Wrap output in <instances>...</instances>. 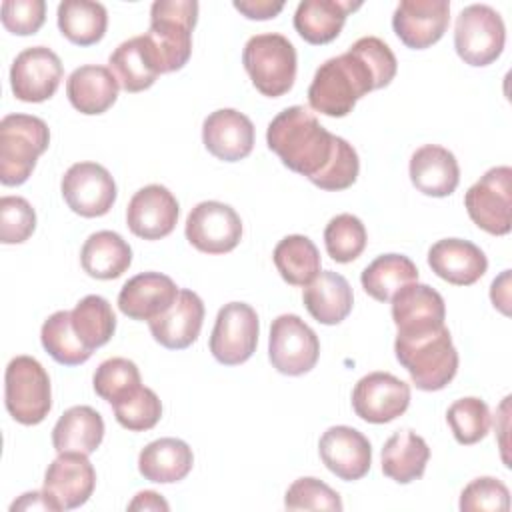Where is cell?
<instances>
[{
  "mask_svg": "<svg viewBox=\"0 0 512 512\" xmlns=\"http://www.w3.org/2000/svg\"><path fill=\"white\" fill-rule=\"evenodd\" d=\"M392 320L396 336H414L444 326L446 306L440 292L428 284L410 282L392 296Z\"/></svg>",
  "mask_w": 512,
  "mask_h": 512,
  "instance_id": "d6986e66",
  "label": "cell"
},
{
  "mask_svg": "<svg viewBox=\"0 0 512 512\" xmlns=\"http://www.w3.org/2000/svg\"><path fill=\"white\" fill-rule=\"evenodd\" d=\"M118 80L108 66L86 64L76 68L66 80L70 104L86 116L104 114L118 98Z\"/></svg>",
  "mask_w": 512,
  "mask_h": 512,
  "instance_id": "484cf974",
  "label": "cell"
},
{
  "mask_svg": "<svg viewBox=\"0 0 512 512\" xmlns=\"http://www.w3.org/2000/svg\"><path fill=\"white\" fill-rule=\"evenodd\" d=\"M428 458L430 448L422 436L412 430H398L382 448V472L398 484H410L422 478Z\"/></svg>",
  "mask_w": 512,
  "mask_h": 512,
  "instance_id": "d6a6232c",
  "label": "cell"
},
{
  "mask_svg": "<svg viewBox=\"0 0 512 512\" xmlns=\"http://www.w3.org/2000/svg\"><path fill=\"white\" fill-rule=\"evenodd\" d=\"M118 424L130 432H144L158 424L162 416V402L152 388L138 386L126 398L112 404Z\"/></svg>",
  "mask_w": 512,
  "mask_h": 512,
  "instance_id": "b9f144b4",
  "label": "cell"
},
{
  "mask_svg": "<svg viewBox=\"0 0 512 512\" xmlns=\"http://www.w3.org/2000/svg\"><path fill=\"white\" fill-rule=\"evenodd\" d=\"M96 486V470L86 454L60 452L44 474V494L54 512L74 510L88 502Z\"/></svg>",
  "mask_w": 512,
  "mask_h": 512,
  "instance_id": "5bb4252c",
  "label": "cell"
},
{
  "mask_svg": "<svg viewBox=\"0 0 512 512\" xmlns=\"http://www.w3.org/2000/svg\"><path fill=\"white\" fill-rule=\"evenodd\" d=\"M410 180L426 196H450L460 182L456 156L438 144H424L410 156Z\"/></svg>",
  "mask_w": 512,
  "mask_h": 512,
  "instance_id": "d4e9b609",
  "label": "cell"
},
{
  "mask_svg": "<svg viewBox=\"0 0 512 512\" xmlns=\"http://www.w3.org/2000/svg\"><path fill=\"white\" fill-rule=\"evenodd\" d=\"M202 142L218 160H244L254 148V124L234 108L214 110L202 124Z\"/></svg>",
  "mask_w": 512,
  "mask_h": 512,
  "instance_id": "44dd1931",
  "label": "cell"
},
{
  "mask_svg": "<svg viewBox=\"0 0 512 512\" xmlns=\"http://www.w3.org/2000/svg\"><path fill=\"white\" fill-rule=\"evenodd\" d=\"M318 356V336L300 316L280 314L276 320H272L268 358L280 374L302 376L316 366Z\"/></svg>",
  "mask_w": 512,
  "mask_h": 512,
  "instance_id": "9c48e42d",
  "label": "cell"
},
{
  "mask_svg": "<svg viewBox=\"0 0 512 512\" xmlns=\"http://www.w3.org/2000/svg\"><path fill=\"white\" fill-rule=\"evenodd\" d=\"M4 404L8 414L24 424H40L52 408L50 378L44 366L32 356H16L4 374Z\"/></svg>",
  "mask_w": 512,
  "mask_h": 512,
  "instance_id": "52a82bcc",
  "label": "cell"
},
{
  "mask_svg": "<svg viewBox=\"0 0 512 512\" xmlns=\"http://www.w3.org/2000/svg\"><path fill=\"white\" fill-rule=\"evenodd\" d=\"M360 6L342 0H304L294 12V28L308 44H328L342 32L346 16Z\"/></svg>",
  "mask_w": 512,
  "mask_h": 512,
  "instance_id": "83f0119b",
  "label": "cell"
},
{
  "mask_svg": "<svg viewBox=\"0 0 512 512\" xmlns=\"http://www.w3.org/2000/svg\"><path fill=\"white\" fill-rule=\"evenodd\" d=\"M104 420L92 406L68 408L52 428V446L60 452L92 454L102 444Z\"/></svg>",
  "mask_w": 512,
  "mask_h": 512,
  "instance_id": "4dcf8cb0",
  "label": "cell"
},
{
  "mask_svg": "<svg viewBox=\"0 0 512 512\" xmlns=\"http://www.w3.org/2000/svg\"><path fill=\"white\" fill-rule=\"evenodd\" d=\"M396 70V56L384 40L358 38L344 54L320 64L308 88L310 108L330 118H342L362 96L386 88Z\"/></svg>",
  "mask_w": 512,
  "mask_h": 512,
  "instance_id": "6da1fadb",
  "label": "cell"
},
{
  "mask_svg": "<svg viewBox=\"0 0 512 512\" xmlns=\"http://www.w3.org/2000/svg\"><path fill=\"white\" fill-rule=\"evenodd\" d=\"M394 352L412 384L424 392L442 390L458 372V352L446 326L424 334L396 336Z\"/></svg>",
  "mask_w": 512,
  "mask_h": 512,
  "instance_id": "3957f363",
  "label": "cell"
},
{
  "mask_svg": "<svg viewBox=\"0 0 512 512\" xmlns=\"http://www.w3.org/2000/svg\"><path fill=\"white\" fill-rule=\"evenodd\" d=\"M510 166L490 168L464 196V206L470 220L488 234L506 236L512 228L510 206Z\"/></svg>",
  "mask_w": 512,
  "mask_h": 512,
  "instance_id": "8fae6325",
  "label": "cell"
},
{
  "mask_svg": "<svg viewBox=\"0 0 512 512\" xmlns=\"http://www.w3.org/2000/svg\"><path fill=\"white\" fill-rule=\"evenodd\" d=\"M446 422L458 444L470 446L480 442L490 430V408L484 400L476 396L460 398L450 404L446 412Z\"/></svg>",
  "mask_w": 512,
  "mask_h": 512,
  "instance_id": "ab89813d",
  "label": "cell"
},
{
  "mask_svg": "<svg viewBox=\"0 0 512 512\" xmlns=\"http://www.w3.org/2000/svg\"><path fill=\"white\" fill-rule=\"evenodd\" d=\"M418 280L416 264L404 254H382L372 260L360 276L362 288L378 302H390L406 284Z\"/></svg>",
  "mask_w": 512,
  "mask_h": 512,
  "instance_id": "e575fe53",
  "label": "cell"
},
{
  "mask_svg": "<svg viewBox=\"0 0 512 512\" xmlns=\"http://www.w3.org/2000/svg\"><path fill=\"white\" fill-rule=\"evenodd\" d=\"M318 452L324 466L346 482L364 478L372 464L368 438L352 426L328 428L318 442Z\"/></svg>",
  "mask_w": 512,
  "mask_h": 512,
  "instance_id": "ffe728a7",
  "label": "cell"
},
{
  "mask_svg": "<svg viewBox=\"0 0 512 512\" xmlns=\"http://www.w3.org/2000/svg\"><path fill=\"white\" fill-rule=\"evenodd\" d=\"M108 64L120 88L132 94L148 90L160 74L156 58L144 34L118 44V48L110 54Z\"/></svg>",
  "mask_w": 512,
  "mask_h": 512,
  "instance_id": "f1b7e54d",
  "label": "cell"
},
{
  "mask_svg": "<svg viewBox=\"0 0 512 512\" xmlns=\"http://www.w3.org/2000/svg\"><path fill=\"white\" fill-rule=\"evenodd\" d=\"M64 76L58 54L46 46L22 50L10 68L12 94L22 102H44L52 98Z\"/></svg>",
  "mask_w": 512,
  "mask_h": 512,
  "instance_id": "2e32d148",
  "label": "cell"
},
{
  "mask_svg": "<svg viewBox=\"0 0 512 512\" xmlns=\"http://www.w3.org/2000/svg\"><path fill=\"white\" fill-rule=\"evenodd\" d=\"M410 386L390 372H370L352 390V408L370 424H386L406 412Z\"/></svg>",
  "mask_w": 512,
  "mask_h": 512,
  "instance_id": "9a60e30c",
  "label": "cell"
},
{
  "mask_svg": "<svg viewBox=\"0 0 512 512\" xmlns=\"http://www.w3.org/2000/svg\"><path fill=\"white\" fill-rule=\"evenodd\" d=\"M194 464L192 448L180 438H158L146 444L138 456L140 474L156 484L184 480Z\"/></svg>",
  "mask_w": 512,
  "mask_h": 512,
  "instance_id": "f546056e",
  "label": "cell"
},
{
  "mask_svg": "<svg viewBox=\"0 0 512 512\" xmlns=\"http://www.w3.org/2000/svg\"><path fill=\"white\" fill-rule=\"evenodd\" d=\"M180 206L174 194L160 184L140 188L128 202L126 224L142 240L166 238L178 222Z\"/></svg>",
  "mask_w": 512,
  "mask_h": 512,
  "instance_id": "ac0fdd59",
  "label": "cell"
},
{
  "mask_svg": "<svg viewBox=\"0 0 512 512\" xmlns=\"http://www.w3.org/2000/svg\"><path fill=\"white\" fill-rule=\"evenodd\" d=\"M462 512H508L510 492L506 484L492 476L474 478L460 494Z\"/></svg>",
  "mask_w": 512,
  "mask_h": 512,
  "instance_id": "ee69618b",
  "label": "cell"
},
{
  "mask_svg": "<svg viewBox=\"0 0 512 512\" xmlns=\"http://www.w3.org/2000/svg\"><path fill=\"white\" fill-rule=\"evenodd\" d=\"M358 172H360V160L354 146L338 136L332 160L328 162L324 172L312 180V184L330 192L346 190L356 182Z\"/></svg>",
  "mask_w": 512,
  "mask_h": 512,
  "instance_id": "bcb514c9",
  "label": "cell"
},
{
  "mask_svg": "<svg viewBox=\"0 0 512 512\" xmlns=\"http://www.w3.org/2000/svg\"><path fill=\"white\" fill-rule=\"evenodd\" d=\"M84 272L98 280L120 278L132 264L130 244L112 230H100L86 238L80 250Z\"/></svg>",
  "mask_w": 512,
  "mask_h": 512,
  "instance_id": "1f68e13d",
  "label": "cell"
},
{
  "mask_svg": "<svg viewBox=\"0 0 512 512\" xmlns=\"http://www.w3.org/2000/svg\"><path fill=\"white\" fill-rule=\"evenodd\" d=\"M40 342L44 350L62 366H80L92 356V352L76 336L68 310H58L44 320Z\"/></svg>",
  "mask_w": 512,
  "mask_h": 512,
  "instance_id": "74e56055",
  "label": "cell"
},
{
  "mask_svg": "<svg viewBox=\"0 0 512 512\" xmlns=\"http://www.w3.org/2000/svg\"><path fill=\"white\" fill-rule=\"evenodd\" d=\"M368 236L362 220L354 214H338L324 228L326 252L332 260L348 264L356 260L366 248Z\"/></svg>",
  "mask_w": 512,
  "mask_h": 512,
  "instance_id": "f35d334b",
  "label": "cell"
},
{
  "mask_svg": "<svg viewBox=\"0 0 512 512\" xmlns=\"http://www.w3.org/2000/svg\"><path fill=\"white\" fill-rule=\"evenodd\" d=\"M168 502L158 494V492H152V490H144V492H138L134 496V500L128 504V510H168Z\"/></svg>",
  "mask_w": 512,
  "mask_h": 512,
  "instance_id": "f907efd6",
  "label": "cell"
},
{
  "mask_svg": "<svg viewBox=\"0 0 512 512\" xmlns=\"http://www.w3.org/2000/svg\"><path fill=\"white\" fill-rule=\"evenodd\" d=\"M428 266L448 284L470 286L486 274L488 260L474 242L462 238H444L430 246Z\"/></svg>",
  "mask_w": 512,
  "mask_h": 512,
  "instance_id": "603a6c76",
  "label": "cell"
},
{
  "mask_svg": "<svg viewBox=\"0 0 512 512\" xmlns=\"http://www.w3.org/2000/svg\"><path fill=\"white\" fill-rule=\"evenodd\" d=\"M234 8L248 20H270L282 12L284 4L272 0H236Z\"/></svg>",
  "mask_w": 512,
  "mask_h": 512,
  "instance_id": "c3c4849f",
  "label": "cell"
},
{
  "mask_svg": "<svg viewBox=\"0 0 512 512\" xmlns=\"http://www.w3.org/2000/svg\"><path fill=\"white\" fill-rule=\"evenodd\" d=\"M174 280L160 272H142L132 276L118 294V308L132 320H146L164 314L178 298Z\"/></svg>",
  "mask_w": 512,
  "mask_h": 512,
  "instance_id": "7402d4cb",
  "label": "cell"
},
{
  "mask_svg": "<svg viewBox=\"0 0 512 512\" xmlns=\"http://www.w3.org/2000/svg\"><path fill=\"white\" fill-rule=\"evenodd\" d=\"M2 26L16 36L36 34L46 20L44 0H4L2 2Z\"/></svg>",
  "mask_w": 512,
  "mask_h": 512,
  "instance_id": "7dc6e473",
  "label": "cell"
},
{
  "mask_svg": "<svg viewBox=\"0 0 512 512\" xmlns=\"http://www.w3.org/2000/svg\"><path fill=\"white\" fill-rule=\"evenodd\" d=\"M12 512L16 510H52L54 512V506L52 502L48 500V496L42 492H26L22 494L12 506H10Z\"/></svg>",
  "mask_w": 512,
  "mask_h": 512,
  "instance_id": "681fc988",
  "label": "cell"
},
{
  "mask_svg": "<svg viewBox=\"0 0 512 512\" xmlns=\"http://www.w3.org/2000/svg\"><path fill=\"white\" fill-rule=\"evenodd\" d=\"M72 328L80 342L94 352L110 342L116 330V316L110 302L98 294L84 296L70 312Z\"/></svg>",
  "mask_w": 512,
  "mask_h": 512,
  "instance_id": "8d00e7d4",
  "label": "cell"
},
{
  "mask_svg": "<svg viewBox=\"0 0 512 512\" xmlns=\"http://www.w3.org/2000/svg\"><path fill=\"white\" fill-rule=\"evenodd\" d=\"M36 228V212L22 196L0 198V242L22 244Z\"/></svg>",
  "mask_w": 512,
  "mask_h": 512,
  "instance_id": "f6af8a7d",
  "label": "cell"
},
{
  "mask_svg": "<svg viewBox=\"0 0 512 512\" xmlns=\"http://www.w3.org/2000/svg\"><path fill=\"white\" fill-rule=\"evenodd\" d=\"M308 314L326 326L340 324L352 310L354 294L348 280L332 270L320 272L302 292Z\"/></svg>",
  "mask_w": 512,
  "mask_h": 512,
  "instance_id": "4316f807",
  "label": "cell"
},
{
  "mask_svg": "<svg viewBox=\"0 0 512 512\" xmlns=\"http://www.w3.org/2000/svg\"><path fill=\"white\" fill-rule=\"evenodd\" d=\"M242 64L254 84V88L268 96H284L296 80V48L294 44L276 32L252 36L242 52Z\"/></svg>",
  "mask_w": 512,
  "mask_h": 512,
  "instance_id": "8992f818",
  "label": "cell"
},
{
  "mask_svg": "<svg viewBox=\"0 0 512 512\" xmlns=\"http://www.w3.org/2000/svg\"><path fill=\"white\" fill-rule=\"evenodd\" d=\"M198 20L194 0H156L150 8V28L144 34L160 74L186 66L192 54V30Z\"/></svg>",
  "mask_w": 512,
  "mask_h": 512,
  "instance_id": "277c9868",
  "label": "cell"
},
{
  "mask_svg": "<svg viewBox=\"0 0 512 512\" xmlns=\"http://www.w3.org/2000/svg\"><path fill=\"white\" fill-rule=\"evenodd\" d=\"M258 314L246 302H228L218 310L212 334L210 352L224 366L244 364L258 344Z\"/></svg>",
  "mask_w": 512,
  "mask_h": 512,
  "instance_id": "30bf717a",
  "label": "cell"
},
{
  "mask_svg": "<svg viewBox=\"0 0 512 512\" xmlns=\"http://www.w3.org/2000/svg\"><path fill=\"white\" fill-rule=\"evenodd\" d=\"M186 240L204 254L232 252L242 238V220L238 212L218 200L196 204L184 228Z\"/></svg>",
  "mask_w": 512,
  "mask_h": 512,
  "instance_id": "4fadbf2b",
  "label": "cell"
},
{
  "mask_svg": "<svg viewBox=\"0 0 512 512\" xmlns=\"http://www.w3.org/2000/svg\"><path fill=\"white\" fill-rule=\"evenodd\" d=\"M48 124L30 114H8L0 120V182L4 186L24 184L40 154L48 150Z\"/></svg>",
  "mask_w": 512,
  "mask_h": 512,
  "instance_id": "5b68a950",
  "label": "cell"
},
{
  "mask_svg": "<svg viewBox=\"0 0 512 512\" xmlns=\"http://www.w3.org/2000/svg\"><path fill=\"white\" fill-rule=\"evenodd\" d=\"M92 386L102 400L116 404L118 400L134 392L138 386H142L140 370L128 358H108L96 368Z\"/></svg>",
  "mask_w": 512,
  "mask_h": 512,
  "instance_id": "60d3db41",
  "label": "cell"
},
{
  "mask_svg": "<svg viewBox=\"0 0 512 512\" xmlns=\"http://www.w3.org/2000/svg\"><path fill=\"white\" fill-rule=\"evenodd\" d=\"M58 28L76 46H92L106 34L108 12L100 2L64 0L58 4Z\"/></svg>",
  "mask_w": 512,
  "mask_h": 512,
  "instance_id": "836d02e7",
  "label": "cell"
},
{
  "mask_svg": "<svg viewBox=\"0 0 512 512\" xmlns=\"http://www.w3.org/2000/svg\"><path fill=\"white\" fill-rule=\"evenodd\" d=\"M60 190L68 208L84 218L108 214L118 194L112 174L96 162L72 164L62 176Z\"/></svg>",
  "mask_w": 512,
  "mask_h": 512,
  "instance_id": "7c38bea8",
  "label": "cell"
},
{
  "mask_svg": "<svg viewBox=\"0 0 512 512\" xmlns=\"http://www.w3.org/2000/svg\"><path fill=\"white\" fill-rule=\"evenodd\" d=\"M450 22L446 0H402L392 14V28L400 42L412 50L436 44Z\"/></svg>",
  "mask_w": 512,
  "mask_h": 512,
  "instance_id": "e0dca14e",
  "label": "cell"
},
{
  "mask_svg": "<svg viewBox=\"0 0 512 512\" xmlns=\"http://www.w3.org/2000/svg\"><path fill=\"white\" fill-rule=\"evenodd\" d=\"M336 138L306 106H290L276 114L266 130L268 148L282 164L306 176L310 182L324 172L332 160Z\"/></svg>",
  "mask_w": 512,
  "mask_h": 512,
  "instance_id": "7a4b0ae2",
  "label": "cell"
},
{
  "mask_svg": "<svg viewBox=\"0 0 512 512\" xmlns=\"http://www.w3.org/2000/svg\"><path fill=\"white\" fill-rule=\"evenodd\" d=\"M274 266L290 286H306L320 274V252L316 244L302 234L282 238L272 254Z\"/></svg>",
  "mask_w": 512,
  "mask_h": 512,
  "instance_id": "d590c367",
  "label": "cell"
},
{
  "mask_svg": "<svg viewBox=\"0 0 512 512\" xmlns=\"http://www.w3.org/2000/svg\"><path fill=\"white\" fill-rule=\"evenodd\" d=\"M284 506L288 510H342V500L336 490H332L328 484H324L318 478L304 476L292 482V486L286 490Z\"/></svg>",
  "mask_w": 512,
  "mask_h": 512,
  "instance_id": "7bdbcfd3",
  "label": "cell"
},
{
  "mask_svg": "<svg viewBox=\"0 0 512 512\" xmlns=\"http://www.w3.org/2000/svg\"><path fill=\"white\" fill-rule=\"evenodd\" d=\"M506 28L502 16L488 4L466 6L454 26L456 54L470 66H488L504 50Z\"/></svg>",
  "mask_w": 512,
  "mask_h": 512,
  "instance_id": "ba28073f",
  "label": "cell"
},
{
  "mask_svg": "<svg viewBox=\"0 0 512 512\" xmlns=\"http://www.w3.org/2000/svg\"><path fill=\"white\" fill-rule=\"evenodd\" d=\"M508 278H510V270H504L502 276L492 282V288H496V290H490V294H494V296H490L494 306H498L504 314H508V308H506V304H508Z\"/></svg>",
  "mask_w": 512,
  "mask_h": 512,
  "instance_id": "816d5d0a",
  "label": "cell"
},
{
  "mask_svg": "<svg viewBox=\"0 0 512 512\" xmlns=\"http://www.w3.org/2000/svg\"><path fill=\"white\" fill-rule=\"evenodd\" d=\"M204 322V304L192 290H180L176 302L148 322L154 340L168 350H184L196 342Z\"/></svg>",
  "mask_w": 512,
  "mask_h": 512,
  "instance_id": "cb8c5ba5",
  "label": "cell"
}]
</instances>
